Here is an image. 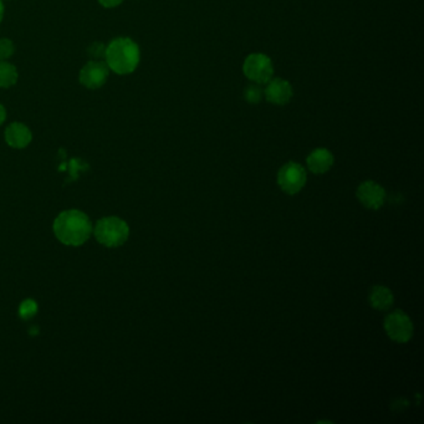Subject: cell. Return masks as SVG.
Listing matches in <instances>:
<instances>
[{"instance_id": "obj_1", "label": "cell", "mask_w": 424, "mask_h": 424, "mask_svg": "<svg viewBox=\"0 0 424 424\" xmlns=\"http://www.w3.org/2000/svg\"><path fill=\"white\" fill-rule=\"evenodd\" d=\"M54 234L68 247H80L90 239L94 226L89 215L79 210H64L54 221Z\"/></svg>"}, {"instance_id": "obj_2", "label": "cell", "mask_w": 424, "mask_h": 424, "mask_svg": "<svg viewBox=\"0 0 424 424\" xmlns=\"http://www.w3.org/2000/svg\"><path fill=\"white\" fill-rule=\"evenodd\" d=\"M105 59L115 74H132L140 64V47L130 38H117L106 46Z\"/></svg>"}, {"instance_id": "obj_3", "label": "cell", "mask_w": 424, "mask_h": 424, "mask_svg": "<svg viewBox=\"0 0 424 424\" xmlns=\"http://www.w3.org/2000/svg\"><path fill=\"white\" fill-rule=\"evenodd\" d=\"M94 235L97 242L106 248H119L127 242L130 228L119 217H105L94 226Z\"/></svg>"}, {"instance_id": "obj_4", "label": "cell", "mask_w": 424, "mask_h": 424, "mask_svg": "<svg viewBox=\"0 0 424 424\" xmlns=\"http://www.w3.org/2000/svg\"><path fill=\"white\" fill-rule=\"evenodd\" d=\"M243 73L256 84H266L272 79L274 66L270 57L264 54H251L244 61Z\"/></svg>"}, {"instance_id": "obj_5", "label": "cell", "mask_w": 424, "mask_h": 424, "mask_svg": "<svg viewBox=\"0 0 424 424\" xmlns=\"http://www.w3.org/2000/svg\"><path fill=\"white\" fill-rule=\"evenodd\" d=\"M277 183L284 192L288 194L299 193L305 186V168L301 164L288 162L279 170Z\"/></svg>"}, {"instance_id": "obj_6", "label": "cell", "mask_w": 424, "mask_h": 424, "mask_svg": "<svg viewBox=\"0 0 424 424\" xmlns=\"http://www.w3.org/2000/svg\"><path fill=\"white\" fill-rule=\"evenodd\" d=\"M386 332L390 339L396 342H407L412 339L413 323L411 319L401 312L396 310L392 312L385 320Z\"/></svg>"}, {"instance_id": "obj_7", "label": "cell", "mask_w": 424, "mask_h": 424, "mask_svg": "<svg viewBox=\"0 0 424 424\" xmlns=\"http://www.w3.org/2000/svg\"><path fill=\"white\" fill-rule=\"evenodd\" d=\"M108 74V64L102 63L101 60H92L81 68L79 80L87 89L97 90L106 84Z\"/></svg>"}, {"instance_id": "obj_8", "label": "cell", "mask_w": 424, "mask_h": 424, "mask_svg": "<svg viewBox=\"0 0 424 424\" xmlns=\"http://www.w3.org/2000/svg\"><path fill=\"white\" fill-rule=\"evenodd\" d=\"M357 197L366 208L379 210L385 203L386 192L374 182H363L357 189Z\"/></svg>"}, {"instance_id": "obj_9", "label": "cell", "mask_w": 424, "mask_h": 424, "mask_svg": "<svg viewBox=\"0 0 424 424\" xmlns=\"http://www.w3.org/2000/svg\"><path fill=\"white\" fill-rule=\"evenodd\" d=\"M265 97L268 101L277 106L286 105L293 97V87L286 80L272 79L266 82Z\"/></svg>"}, {"instance_id": "obj_10", "label": "cell", "mask_w": 424, "mask_h": 424, "mask_svg": "<svg viewBox=\"0 0 424 424\" xmlns=\"http://www.w3.org/2000/svg\"><path fill=\"white\" fill-rule=\"evenodd\" d=\"M33 140V133L28 126L22 122H13L6 127V141L10 147L23 149L28 147Z\"/></svg>"}, {"instance_id": "obj_11", "label": "cell", "mask_w": 424, "mask_h": 424, "mask_svg": "<svg viewBox=\"0 0 424 424\" xmlns=\"http://www.w3.org/2000/svg\"><path fill=\"white\" fill-rule=\"evenodd\" d=\"M334 164V156L326 148H317L307 157V167L312 173L323 175Z\"/></svg>"}, {"instance_id": "obj_12", "label": "cell", "mask_w": 424, "mask_h": 424, "mask_svg": "<svg viewBox=\"0 0 424 424\" xmlns=\"http://www.w3.org/2000/svg\"><path fill=\"white\" fill-rule=\"evenodd\" d=\"M370 302L377 310H387L393 304V294L385 286H374L370 294Z\"/></svg>"}, {"instance_id": "obj_13", "label": "cell", "mask_w": 424, "mask_h": 424, "mask_svg": "<svg viewBox=\"0 0 424 424\" xmlns=\"http://www.w3.org/2000/svg\"><path fill=\"white\" fill-rule=\"evenodd\" d=\"M17 70L14 65L12 64L6 63L4 61H0V87L1 89H9L12 86L17 84Z\"/></svg>"}, {"instance_id": "obj_14", "label": "cell", "mask_w": 424, "mask_h": 424, "mask_svg": "<svg viewBox=\"0 0 424 424\" xmlns=\"http://www.w3.org/2000/svg\"><path fill=\"white\" fill-rule=\"evenodd\" d=\"M39 312V307L36 301L33 299L24 300L23 302L19 306V316L23 320H31L33 317Z\"/></svg>"}, {"instance_id": "obj_15", "label": "cell", "mask_w": 424, "mask_h": 424, "mask_svg": "<svg viewBox=\"0 0 424 424\" xmlns=\"http://www.w3.org/2000/svg\"><path fill=\"white\" fill-rule=\"evenodd\" d=\"M244 98L245 101L249 102V103H259L263 98V91L261 87L256 85H250L244 90Z\"/></svg>"}, {"instance_id": "obj_16", "label": "cell", "mask_w": 424, "mask_h": 424, "mask_svg": "<svg viewBox=\"0 0 424 424\" xmlns=\"http://www.w3.org/2000/svg\"><path fill=\"white\" fill-rule=\"evenodd\" d=\"M15 52V45L10 39H0V61L8 60Z\"/></svg>"}, {"instance_id": "obj_17", "label": "cell", "mask_w": 424, "mask_h": 424, "mask_svg": "<svg viewBox=\"0 0 424 424\" xmlns=\"http://www.w3.org/2000/svg\"><path fill=\"white\" fill-rule=\"evenodd\" d=\"M89 55L94 57L95 60L103 59L105 55H106V46L101 44V43H94V44L89 47Z\"/></svg>"}, {"instance_id": "obj_18", "label": "cell", "mask_w": 424, "mask_h": 424, "mask_svg": "<svg viewBox=\"0 0 424 424\" xmlns=\"http://www.w3.org/2000/svg\"><path fill=\"white\" fill-rule=\"evenodd\" d=\"M124 0H98V3L105 8H116L119 4H122Z\"/></svg>"}, {"instance_id": "obj_19", "label": "cell", "mask_w": 424, "mask_h": 424, "mask_svg": "<svg viewBox=\"0 0 424 424\" xmlns=\"http://www.w3.org/2000/svg\"><path fill=\"white\" fill-rule=\"evenodd\" d=\"M6 108H4V106H3V105H1V103H0V126L3 125V124H4V121H6Z\"/></svg>"}, {"instance_id": "obj_20", "label": "cell", "mask_w": 424, "mask_h": 424, "mask_svg": "<svg viewBox=\"0 0 424 424\" xmlns=\"http://www.w3.org/2000/svg\"><path fill=\"white\" fill-rule=\"evenodd\" d=\"M3 17H4V3L0 0V23L3 20Z\"/></svg>"}]
</instances>
